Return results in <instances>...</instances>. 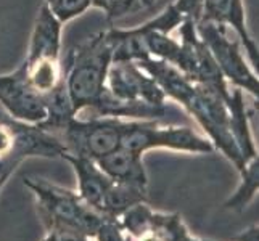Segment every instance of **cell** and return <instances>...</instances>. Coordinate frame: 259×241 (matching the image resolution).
Returning a JSON list of instances; mask_svg holds the SVG:
<instances>
[{
	"label": "cell",
	"instance_id": "1",
	"mask_svg": "<svg viewBox=\"0 0 259 241\" xmlns=\"http://www.w3.org/2000/svg\"><path fill=\"white\" fill-rule=\"evenodd\" d=\"M114 45L108 31H102L68 53L63 61L65 87L76 116L92 110L106 90Z\"/></svg>",
	"mask_w": 259,
	"mask_h": 241
},
{
	"label": "cell",
	"instance_id": "2",
	"mask_svg": "<svg viewBox=\"0 0 259 241\" xmlns=\"http://www.w3.org/2000/svg\"><path fill=\"white\" fill-rule=\"evenodd\" d=\"M61 31L63 24L53 16L46 4H42L32 28L28 55L21 68L31 85L46 98L65 84Z\"/></svg>",
	"mask_w": 259,
	"mask_h": 241
},
{
	"label": "cell",
	"instance_id": "3",
	"mask_svg": "<svg viewBox=\"0 0 259 241\" xmlns=\"http://www.w3.org/2000/svg\"><path fill=\"white\" fill-rule=\"evenodd\" d=\"M196 32L211 50L227 82L242 92L251 93L259 103V76L245 60L243 49L234 31L224 24L200 20L196 23Z\"/></svg>",
	"mask_w": 259,
	"mask_h": 241
},
{
	"label": "cell",
	"instance_id": "4",
	"mask_svg": "<svg viewBox=\"0 0 259 241\" xmlns=\"http://www.w3.org/2000/svg\"><path fill=\"white\" fill-rule=\"evenodd\" d=\"M127 119L121 118H71L55 135L68 155L100 159L121 147Z\"/></svg>",
	"mask_w": 259,
	"mask_h": 241
},
{
	"label": "cell",
	"instance_id": "5",
	"mask_svg": "<svg viewBox=\"0 0 259 241\" xmlns=\"http://www.w3.org/2000/svg\"><path fill=\"white\" fill-rule=\"evenodd\" d=\"M66 148L61 140L39 126L13 119L0 108V163L18 166L24 158H61Z\"/></svg>",
	"mask_w": 259,
	"mask_h": 241
},
{
	"label": "cell",
	"instance_id": "6",
	"mask_svg": "<svg viewBox=\"0 0 259 241\" xmlns=\"http://www.w3.org/2000/svg\"><path fill=\"white\" fill-rule=\"evenodd\" d=\"M24 185L34 193L35 200H37V209L47 230L74 228L81 231L79 230V219H81L85 203L77 191L34 177H26Z\"/></svg>",
	"mask_w": 259,
	"mask_h": 241
},
{
	"label": "cell",
	"instance_id": "7",
	"mask_svg": "<svg viewBox=\"0 0 259 241\" xmlns=\"http://www.w3.org/2000/svg\"><path fill=\"white\" fill-rule=\"evenodd\" d=\"M121 147L134 153L144 155L151 148H172L185 151L206 150V141L196 137L189 129L159 127L151 119L127 121L121 137Z\"/></svg>",
	"mask_w": 259,
	"mask_h": 241
},
{
	"label": "cell",
	"instance_id": "8",
	"mask_svg": "<svg viewBox=\"0 0 259 241\" xmlns=\"http://www.w3.org/2000/svg\"><path fill=\"white\" fill-rule=\"evenodd\" d=\"M0 108L13 119L39 126L49 116L46 97L31 85L23 68L0 74Z\"/></svg>",
	"mask_w": 259,
	"mask_h": 241
},
{
	"label": "cell",
	"instance_id": "9",
	"mask_svg": "<svg viewBox=\"0 0 259 241\" xmlns=\"http://www.w3.org/2000/svg\"><path fill=\"white\" fill-rule=\"evenodd\" d=\"M106 87L113 97L122 102L166 106L167 98L163 88L136 61H113L106 77Z\"/></svg>",
	"mask_w": 259,
	"mask_h": 241
},
{
	"label": "cell",
	"instance_id": "10",
	"mask_svg": "<svg viewBox=\"0 0 259 241\" xmlns=\"http://www.w3.org/2000/svg\"><path fill=\"white\" fill-rule=\"evenodd\" d=\"M216 24H224L238 37L245 55L259 76V45L253 39L246 24V13L243 0H204L203 18Z\"/></svg>",
	"mask_w": 259,
	"mask_h": 241
},
{
	"label": "cell",
	"instance_id": "11",
	"mask_svg": "<svg viewBox=\"0 0 259 241\" xmlns=\"http://www.w3.org/2000/svg\"><path fill=\"white\" fill-rule=\"evenodd\" d=\"M61 158L68 161L71 167H73V171L77 177V193L82 198V201L87 203L89 206L102 211L105 195L113 183L111 178L98 167V164L94 159L68 155V153H65Z\"/></svg>",
	"mask_w": 259,
	"mask_h": 241
},
{
	"label": "cell",
	"instance_id": "12",
	"mask_svg": "<svg viewBox=\"0 0 259 241\" xmlns=\"http://www.w3.org/2000/svg\"><path fill=\"white\" fill-rule=\"evenodd\" d=\"M95 163L113 182L147 188V172L142 155L119 147L110 155L97 159Z\"/></svg>",
	"mask_w": 259,
	"mask_h": 241
},
{
	"label": "cell",
	"instance_id": "13",
	"mask_svg": "<svg viewBox=\"0 0 259 241\" xmlns=\"http://www.w3.org/2000/svg\"><path fill=\"white\" fill-rule=\"evenodd\" d=\"M145 200V188L136 185L116 183L113 182L110 190L106 191L102 211L111 219H119L129 208L136 206Z\"/></svg>",
	"mask_w": 259,
	"mask_h": 241
},
{
	"label": "cell",
	"instance_id": "14",
	"mask_svg": "<svg viewBox=\"0 0 259 241\" xmlns=\"http://www.w3.org/2000/svg\"><path fill=\"white\" fill-rule=\"evenodd\" d=\"M118 220L131 238H144L150 233L153 216L144 203H139L136 206L129 208Z\"/></svg>",
	"mask_w": 259,
	"mask_h": 241
},
{
	"label": "cell",
	"instance_id": "15",
	"mask_svg": "<svg viewBox=\"0 0 259 241\" xmlns=\"http://www.w3.org/2000/svg\"><path fill=\"white\" fill-rule=\"evenodd\" d=\"M53 16L61 24H66L74 18L84 15L92 7L91 0H44Z\"/></svg>",
	"mask_w": 259,
	"mask_h": 241
},
{
	"label": "cell",
	"instance_id": "16",
	"mask_svg": "<svg viewBox=\"0 0 259 241\" xmlns=\"http://www.w3.org/2000/svg\"><path fill=\"white\" fill-rule=\"evenodd\" d=\"M100 10L105 12L108 21H118L134 13L147 10L142 0H103Z\"/></svg>",
	"mask_w": 259,
	"mask_h": 241
},
{
	"label": "cell",
	"instance_id": "17",
	"mask_svg": "<svg viewBox=\"0 0 259 241\" xmlns=\"http://www.w3.org/2000/svg\"><path fill=\"white\" fill-rule=\"evenodd\" d=\"M172 5L185 20H192L193 23H198L203 18L204 0H176Z\"/></svg>",
	"mask_w": 259,
	"mask_h": 241
},
{
	"label": "cell",
	"instance_id": "18",
	"mask_svg": "<svg viewBox=\"0 0 259 241\" xmlns=\"http://www.w3.org/2000/svg\"><path fill=\"white\" fill-rule=\"evenodd\" d=\"M156 2H158V0H142V4L145 5V8H151Z\"/></svg>",
	"mask_w": 259,
	"mask_h": 241
},
{
	"label": "cell",
	"instance_id": "19",
	"mask_svg": "<svg viewBox=\"0 0 259 241\" xmlns=\"http://www.w3.org/2000/svg\"><path fill=\"white\" fill-rule=\"evenodd\" d=\"M42 241H58V239L55 238V235H53V233H50V231H47V235H46V238H44Z\"/></svg>",
	"mask_w": 259,
	"mask_h": 241
},
{
	"label": "cell",
	"instance_id": "20",
	"mask_svg": "<svg viewBox=\"0 0 259 241\" xmlns=\"http://www.w3.org/2000/svg\"><path fill=\"white\" fill-rule=\"evenodd\" d=\"M91 2H92V7L100 8V5L103 4V0H91Z\"/></svg>",
	"mask_w": 259,
	"mask_h": 241
}]
</instances>
